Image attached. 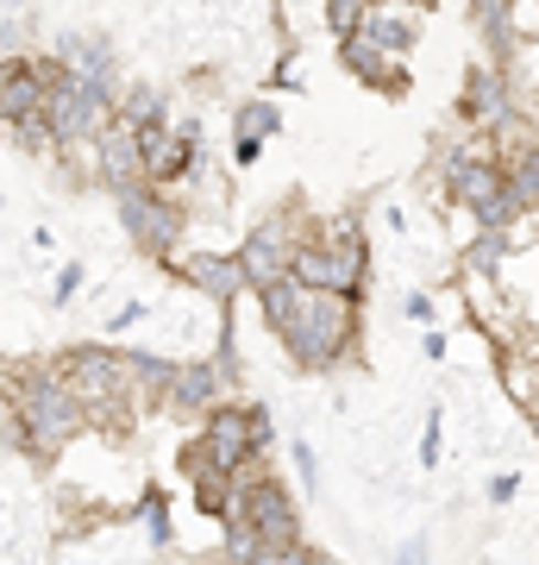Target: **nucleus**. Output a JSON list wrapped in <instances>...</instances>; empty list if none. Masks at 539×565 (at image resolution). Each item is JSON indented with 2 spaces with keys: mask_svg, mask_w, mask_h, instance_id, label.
<instances>
[{
  "mask_svg": "<svg viewBox=\"0 0 539 565\" xmlns=\"http://www.w3.org/2000/svg\"><path fill=\"white\" fill-rule=\"evenodd\" d=\"M352 333H358V308H352V296L308 289V302L295 308V321L282 327V345H289L308 371H326V364L345 359Z\"/></svg>",
  "mask_w": 539,
  "mask_h": 565,
  "instance_id": "1",
  "label": "nucleus"
},
{
  "mask_svg": "<svg viewBox=\"0 0 539 565\" xmlns=\"http://www.w3.org/2000/svg\"><path fill=\"white\" fill-rule=\"evenodd\" d=\"M201 440H207V452L239 478V471H251L258 465V452L270 446V415L263 408H214V415H201Z\"/></svg>",
  "mask_w": 539,
  "mask_h": 565,
  "instance_id": "2",
  "label": "nucleus"
},
{
  "mask_svg": "<svg viewBox=\"0 0 539 565\" xmlns=\"http://www.w3.org/2000/svg\"><path fill=\"white\" fill-rule=\"evenodd\" d=\"M295 277L333 296H358L364 289V239L358 233H333L326 245H301L295 252Z\"/></svg>",
  "mask_w": 539,
  "mask_h": 565,
  "instance_id": "3",
  "label": "nucleus"
},
{
  "mask_svg": "<svg viewBox=\"0 0 539 565\" xmlns=\"http://www.w3.org/2000/svg\"><path fill=\"white\" fill-rule=\"evenodd\" d=\"M120 207H126V226H132V239H139L144 252H170V245H176L182 214H176V202L163 195L158 182H126Z\"/></svg>",
  "mask_w": 539,
  "mask_h": 565,
  "instance_id": "4",
  "label": "nucleus"
},
{
  "mask_svg": "<svg viewBox=\"0 0 539 565\" xmlns=\"http://www.w3.org/2000/svg\"><path fill=\"white\" fill-rule=\"evenodd\" d=\"M245 478V522L263 534V546H295L301 541V522H295V503L277 478H258V465L239 471Z\"/></svg>",
  "mask_w": 539,
  "mask_h": 565,
  "instance_id": "5",
  "label": "nucleus"
},
{
  "mask_svg": "<svg viewBox=\"0 0 539 565\" xmlns=\"http://www.w3.org/2000/svg\"><path fill=\"white\" fill-rule=\"evenodd\" d=\"M226 384H233V364L214 359V364H182L176 384L163 390V408L170 415H214L226 396Z\"/></svg>",
  "mask_w": 539,
  "mask_h": 565,
  "instance_id": "6",
  "label": "nucleus"
},
{
  "mask_svg": "<svg viewBox=\"0 0 539 565\" xmlns=\"http://www.w3.org/2000/svg\"><path fill=\"white\" fill-rule=\"evenodd\" d=\"M295 252L301 245H289V226L282 221L251 226V239L239 245V264H245V277H251V289H270V282L289 277L295 270Z\"/></svg>",
  "mask_w": 539,
  "mask_h": 565,
  "instance_id": "7",
  "label": "nucleus"
},
{
  "mask_svg": "<svg viewBox=\"0 0 539 565\" xmlns=\"http://www.w3.org/2000/svg\"><path fill=\"white\" fill-rule=\"evenodd\" d=\"M182 277L195 282L207 302H220V308H233V302H239V289H251L239 252H233V258H214V252H207V258H188V264H182Z\"/></svg>",
  "mask_w": 539,
  "mask_h": 565,
  "instance_id": "8",
  "label": "nucleus"
},
{
  "mask_svg": "<svg viewBox=\"0 0 539 565\" xmlns=\"http://www.w3.org/2000/svg\"><path fill=\"white\" fill-rule=\"evenodd\" d=\"M358 32H370V39H377L389 57H408V51H414V39H420V20H414V13H401V7H382V0H370V13H364Z\"/></svg>",
  "mask_w": 539,
  "mask_h": 565,
  "instance_id": "9",
  "label": "nucleus"
},
{
  "mask_svg": "<svg viewBox=\"0 0 539 565\" xmlns=\"http://www.w3.org/2000/svg\"><path fill=\"white\" fill-rule=\"evenodd\" d=\"M282 126V114L270 102H251L239 114V139H233V158L239 163H258V151H263V139H270V132H277Z\"/></svg>",
  "mask_w": 539,
  "mask_h": 565,
  "instance_id": "10",
  "label": "nucleus"
},
{
  "mask_svg": "<svg viewBox=\"0 0 539 565\" xmlns=\"http://www.w3.org/2000/svg\"><path fill=\"white\" fill-rule=\"evenodd\" d=\"M508 182H515V202L527 207V214H533V207H539V145L515 158V170H508Z\"/></svg>",
  "mask_w": 539,
  "mask_h": 565,
  "instance_id": "11",
  "label": "nucleus"
},
{
  "mask_svg": "<svg viewBox=\"0 0 539 565\" xmlns=\"http://www.w3.org/2000/svg\"><path fill=\"white\" fill-rule=\"evenodd\" d=\"M364 13H370V0H326V25H333V32H358L364 25Z\"/></svg>",
  "mask_w": 539,
  "mask_h": 565,
  "instance_id": "12",
  "label": "nucleus"
},
{
  "mask_svg": "<svg viewBox=\"0 0 539 565\" xmlns=\"http://www.w3.org/2000/svg\"><path fill=\"white\" fill-rule=\"evenodd\" d=\"M396 565H433V546H427V534H414V541H401Z\"/></svg>",
  "mask_w": 539,
  "mask_h": 565,
  "instance_id": "13",
  "label": "nucleus"
},
{
  "mask_svg": "<svg viewBox=\"0 0 539 565\" xmlns=\"http://www.w3.org/2000/svg\"><path fill=\"white\" fill-rule=\"evenodd\" d=\"M420 465H427V471L440 465V422H433V415H427V434H420Z\"/></svg>",
  "mask_w": 539,
  "mask_h": 565,
  "instance_id": "14",
  "label": "nucleus"
},
{
  "mask_svg": "<svg viewBox=\"0 0 539 565\" xmlns=\"http://www.w3.org/2000/svg\"><path fill=\"white\" fill-rule=\"evenodd\" d=\"M515 490H520V478H515V471H502V478H489V503H508Z\"/></svg>",
  "mask_w": 539,
  "mask_h": 565,
  "instance_id": "15",
  "label": "nucleus"
},
{
  "mask_svg": "<svg viewBox=\"0 0 539 565\" xmlns=\"http://www.w3.org/2000/svg\"><path fill=\"white\" fill-rule=\"evenodd\" d=\"M132 321H144V302H126L120 315H114V321H107V333H126V327Z\"/></svg>",
  "mask_w": 539,
  "mask_h": 565,
  "instance_id": "16",
  "label": "nucleus"
},
{
  "mask_svg": "<svg viewBox=\"0 0 539 565\" xmlns=\"http://www.w3.org/2000/svg\"><path fill=\"white\" fill-rule=\"evenodd\" d=\"M295 471H301V484H314V446L295 440Z\"/></svg>",
  "mask_w": 539,
  "mask_h": 565,
  "instance_id": "17",
  "label": "nucleus"
},
{
  "mask_svg": "<svg viewBox=\"0 0 539 565\" xmlns=\"http://www.w3.org/2000/svg\"><path fill=\"white\" fill-rule=\"evenodd\" d=\"M76 289H82V270H76V264H69V270H63V277H57V302H63V296H76Z\"/></svg>",
  "mask_w": 539,
  "mask_h": 565,
  "instance_id": "18",
  "label": "nucleus"
},
{
  "mask_svg": "<svg viewBox=\"0 0 539 565\" xmlns=\"http://www.w3.org/2000/svg\"><path fill=\"white\" fill-rule=\"evenodd\" d=\"M408 315H414V321L427 327V321H433V302H427V296H408Z\"/></svg>",
  "mask_w": 539,
  "mask_h": 565,
  "instance_id": "19",
  "label": "nucleus"
},
{
  "mask_svg": "<svg viewBox=\"0 0 539 565\" xmlns=\"http://www.w3.org/2000/svg\"><path fill=\"white\" fill-rule=\"evenodd\" d=\"M314 565H339V559H326V553H314Z\"/></svg>",
  "mask_w": 539,
  "mask_h": 565,
  "instance_id": "20",
  "label": "nucleus"
}]
</instances>
